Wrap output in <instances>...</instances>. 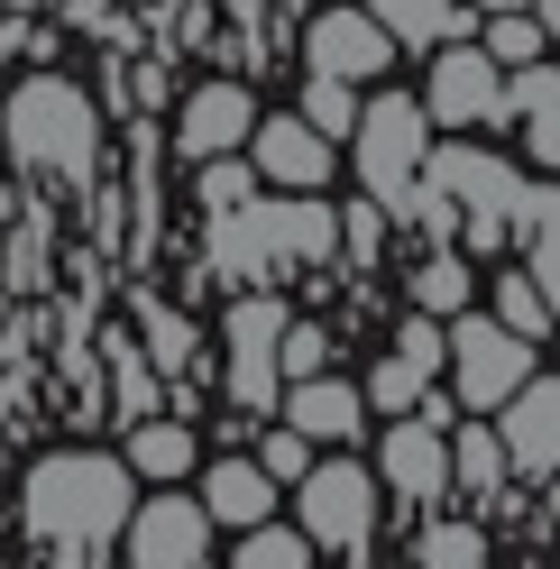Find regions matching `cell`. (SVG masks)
<instances>
[{"mask_svg":"<svg viewBox=\"0 0 560 569\" xmlns=\"http://www.w3.org/2000/svg\"><path fill=\"white\" fill-rule=\"evenodd\" d=\"M19 506H28V532H38V542H56L64 560L83 569V560L129 523L138 487H129V469H120L111 450H47L38 469H28Z\"/></svg>","mask_w":560,"mask_h":569,"instance_id":"6da1fadb","label":"cell"},{"mask_svg":"<svg viewBox=\"0 0 560 569\" xmlns=\"http://www.w3.org/2000/svg\"><path fill=\"white\" fill-rule=\"evenodd\" d=\"M0 138L28 174L47 184H92L101 166V101L74 74H19L10 101H0Z\"/></svg>","mask_w":560,"mask_h":569,"instance_id":"7a4b0ae2","label":"cell"},{"mask_svg":"<svg viewBox=\"0 0 560 569\" xmlns=\"http://www.w3.org/2000/svg\"><path fill=\"white\" fill-rule=\"evenodd\" d=\"M340 248V211L322 193H286V202H239V211H212V267L258 284L276 267H322Z\"/></svg>","mask_w":560,"mask_h":569,"instance_id":"3957f363","label":"cell"},{"mask_svg":"<svg viewBox=\"0 0 560 569\" xmlns=\"http://www.w3.org/2000/svg\"><path fill=\"white\" fill-rule=\"evenodd\" d=\"M413 184H432L450 211H460V239L478 248V258L514 248V202H523L514 157H497V148H423V174H413Z\"/></svg>","mask_w":560,"mask_h":569,"instance_id":"277c9868","label":"cell"},{"mask_svg":"<svg viewBox=\"0 0 560 569\" xmlns=\"http://www.w3.org/2000/svg\"><path fill=\"white\" fill-rule=\"evenodd\" d=\"M423 148H432V120H423V101H413V92L359 101V120H349V157H359V184H368L377 211H413Z\"/></svg>","mask_w":560,"mask_h":569,"instance_id":"5b68a950","label":"cell"},{"mask_svg":"<svg viewBox=\"0 0 560 569\" xmlns=\"http://www.w3.org/2000/svg\"><path fill=\"white\" fill-rule=\"evenodd\" d=\"M441 368H450V396H460L469 413H497L514 386L533 377V340H514L506 322H487V312H450Z\"/></svg>","mask_w":560,"mask_h":569,"instance_id":"8992f818","label":"cell"},{"mask_svg":"<svg viewBox=\"0 0 560 569\" xmlns=\"http://www.w3.org/2000/svg\"><path fill=\"white\" fill-rule=\"evenodd\" d=\"M294 532L312 551H368L377 532V478L359 459H312L294 478Z\"/></svg>","mask_w":560,"mask_h":569,"instance_id":"52a82bcc","label":"cell"},{"mask_svg":"<svg viewBox=\"0 0 560 569\" xmlns=\"http://www.w3.org/2000/svg\"><path fill=\"white\" fill-rule=\"evenodd\" d=\"M294 322V303L286 295H239L230 303V322H221V340H230V405L239 413H276V331Z\"/></svg>","mask_w":560,"mask_h":569,"instance_id":"ba28073f","label":"cell"},{"mask_svg":"<svg viewBox=\"0 0 560 569\" xmlns=\"http://www.w3.org/2000/svg\"><path fill=\"white\" fill-rule=\"evenodd\" d=\"M249 129H258L249 83H239V74H202L184 92V111H174V157H193V166L239 157V148H249Z\"/></svg>","mask_w":560,"mask_h":569,"instance_id":"9c48e42d","label":"cell"},{"mask_svg":"<svg viewBox=\"0 0 560 569\" xmlns=\"http://www.w3.org/2000/svg\"><path fill=\"white\" fill-rule=\"evenodd\" d=\"M120 542H129V569H202L212 515H202L193 496H148V506H129Z\"/></svg>","mask_w":560,"mask_h":569,"instance_id":"30bf717a","label":"cell"},{"mask_svg":"<svg viewBox=\"0 0 560 569\" xmlns=\"http://www.w3.org/2000/svg\"><path fill=\"white\" fill-rule=\"evenodd\" d=\"M413 101H423V120H441V129H478V120H497L506 74L469 38H450V47H432V83L413 92Z\"/></svg>","mask_w":560,"mask_h":569,"instance_id":"8fae6325","label":"cell"},{"mask_svg":"<svg viewBox=\"0 0 560 569\" xmlns=\"http://www.w3.org/2000/svg\"><path fill=\"white\" fill-rule=\"evenodd\" d=\"M303 64L359 92L368 74H387V64H396V47H387V28H377L368 10H349V0H340V10H312L303 19Z\"/></svg>","mask_w":560,"mask_h":569,"instance_id":"7c38bea8","label":"cell"},{"mask_svg":"<svg viewBox=\"0 0 560 569\" xmlns=\"http://www.w3.org/2000/svg\"><path fill=\"white\" fill-rule=\"evenodd\" d=\"M497 450H506V478H533V487L551 478V459H560V386L542 368L497 405Z\"/></svg>","mask_w":560,"mask_h":569,"instance_id":"4fadbf2b","label":"cell"},{"mask_svg":"<svg viewBox=\"0 0 560 569\" xmlns=\"http://www.w3.org/2000/svg\"><path fill=\"white\" fill-rule=\"evenodd\" d=\"M239 157H249V174H258V184H276V193H322V184H331V138H322V129H303L294 111L258 120Z\"/></svg>","mask_w":560,"mask_h":569,"instance_id":"5bb4252c","label":"cell"},{"mask_svg":"<svg viewBox=\"0 0 560 569\" xmlns=\"http://www.w3.org/2000/svg\"><path fill=\"white\" fill-rule=\"evenodd\" d=\"M377 487L404 496V506H441V487H450V441L432 432L423 413H396V432L377 441Z\"/></svg>","mask_w":560,"mask_h":569,"instance_id":"9a60e30c","label":"cell"},{"mask_svg":"<svg viewBox=\"0 0 560 569\" xmlns=\"http://www.w3.org/2000/svg\"><path fill=\"white\" fill-rule=\"evenodd\" d=\"M276 413H286V432H303V441H349L368 422V405H359V386L349 377H294V386H276Z\"/></svg>","mask_w":560,"mask_h":569,"instance_id":"2e32d148","label":"cell"},{"mask_svg":"<svg viewBox=\"0 0 560 569\" xmlns=\"http://www.w3.org/2000/svg\"><path fill=\"white\" fill-rule=\"evenodd\" d=\"M202 515H221L230 532H258L276 515V478L258 459H212V469H202Z\"/></svg>","mask_w":560,"mask_h":569,"instance_id":"e0dca14e","label":"cell"},{"mask_svg":"<svg viewBox=\"0 0 560 569\" xmlns=\"http://www.w3.org/2000/svg\"><path fill=\"white\" fill-rule=\"evenodd\" d=\"M514 111H523V157H533V166H560V74H551V56L523 64L514 92L497 101V120H514Z\"/></svg>","mask_w":560,"mask_h":569,"instance_id":"ac0fdd59","label":"cell"},{"mask_svg":"<svg viewBox=\"0 0 560 569\" xmlns=\"http://www.w3.org/2000/svg\"><path fill=\"white\" fill-rule=\"evenodd\" d=\"M514 239H523V276L542 284H560V193L551 184H523V202H514Z\"/></svg>","mask_w":560,"mask_h":569,"instance_id":"d6986e66","label":"cell"},{"mask_svg":"<svg viewBox=\"0 0 560 569\" xmlns=\"http://www.w3.org/2000/svg\"><path fill=\"white\" fill-rule=\"evenodd\" d=\"M450 487L460 496H478V506H497L506 496V450H497V432H487V422H450Z\"/></svg>","mask_w":560,"mask_h":569,"instance_id":"ffe728a7","label":"cell"},{"mask_svg":"<svg viewBox=\"0 0 560 569\" xmlns=\"http://www.w3.org/2000/svg\"><path fill=\"white\" fill-rule=\"evenodd\" d=\"M368 19L387 28V47H450L460 38V0H368Z\"/></svg>","mask_w":560,"mask_h":569,"instance_id":"44dd1931","label":"cell"},{"mask_svg":"<svg viewBox=\"0 0 560 569\" xmlns=\"http://www.w3.org/2000/svg\"><path fill=\"white\" fill-rule=\"evenodd\" d=\"M120 469L129 478H184L193 469V432H184V422H129V459H120Z\"/></svg>","mask_w":560,"mask_h":569,"instance_id":"7402d4cb","label":"cell"},{"mask_svg":"<svg viewBox=\"0 0 560 569\" xmlns=\"http://www.w3.org/2000/svg\"><path fill=\"white\" fill-rule=\"evenodd\" d=\"M542 47H551V28H542L533 10H487V38H478V56L497 64V74H523V64H542Z\"/></svg>","mask_w":560,"mask_h":569,"instance_id":"603a6c76","label":"cell"},{"mask_svg":"<svg viewBox=\"0 0 560 569\" xmlns=\"http://www.w3.org/2000/svg\"><path fill=\"white\" fill-rule=\"evenodd\" d=\"M487 322H506L514 340H533V349H542V331H551V295H542L533 276H514V267H506L497 284H487Z\"/></svg>","mask_w":560,"mask_h":569,"instance_id":"cb8c5ba5","label":"cell"},{"mask_svg":"<svg viewBox=\"0 0 560 569\" xmlns=\"http://www.w3.org/2000/svg\"><path fill=\"white\" fill-rule=\"evenodd\" d=\"M469 295H478V276H469L460 248H441V258L413 276V312H423V322H450V312H469Z\"/></svg>","mask_w":560,"mask_h":569,"instance_id":"d4e9b609","label":"cell"},{"mask_svg":"<svg viewBox=\"0 0 560 569\" xmlns=\"http://www.w3.org/2000/svg\"><path fill=\"white\" fill-rule=\"evenodd\" d=\"M138 340H148L157 368H174V377L193 368V322H184L174 303H157V295H138Z\"/></svg>","mask_w":560,"mask_h":569,"instance_id":"484cf974","label":"cell"},{"mask_svg":"<svg viewBox=\"0 0 560 569\" xmlns=\"http://www.w3.org/2000/svg\"><path fill=\"white\" fill-rule=\"evenodd\" d=\"M239 569H312V542L286 523H258V532H239Z\"/></svg>","mask_w":560,"mask_h":569,"instance_id":"4316f807","label":"cell"},{"mask_svg":"<svg viewBox=\"0 0 560 569\" xmlns=\"http://www.w3.org/2000/svg\"><path fill=\"white\" fill-rule=\"evenodd\" d=\"M294 120H303V129H322V138H349V120H359V92H349V83H331V74H312Z\"/></svg>","mask_w":560,"mask_h":569,"instance_id":"83f0119b","label":"cell"},{"mask_svg":"<svg viewBox=\"0 0 560 569\" xmlns=\"http://www.w3.org/2000/svg\"><path fill=\"white\" fill-rule=\"evenodd\" d=\"M331 368V331H312V322H286V331H276V377H322Z\"/></svg>","mask_w":560,"mask_h":569,"instance_id":"f1b7e54d","label":"cell"},{"mask_svg":"<svg viewBox=\"0 0 560 569\" xmlns=\"http://www.w3.org/2000/svg\"><path fill=\"white\" fill-rule=\"evenodd\" d=\"M423 396H432V377H413L404 359H377V368H368V396H359V405H377V413H413Z\"/></svg>","mask_w":560,"mask_h":569,"instance_id":"f546056e","label":"cell"},{"mask_svg":"<svg viewBox=\"0 0 560 569\" xmlns=\"http://www.w3.org/2000/svg\"><path fill=\"white\" fill-rule=\"evenodd\" d=\"M249 193H258V174L239 166V157H212V166H202V211H239Z\"/></svg>","mask_w":560,"mask_h":569,"instance_id":"4dcf8cb0","label":"cell"},{"mask_svg":"<svg viewBox=\"0 0 560 569\" xmlns=\"http://www.w3.org/2000/svg\"><path fill=\"white\" fill-rule=\"evenodd\" d=\"M258 469H267L276 487H286V478H303V469H312V441H303V432H286V422H276V432H267V450H258Z\"/></svg>","mask_w":560,"mask_h":569,"instance_id":"1f68e13d","label":"cell"},{"mask_svg":"<svg viewBox=\"0 0 560 569\" xmlns=\"http://www.w3.org/2000/svg\"><path fill=\"white\" fill-rule=\"evenodd\" d=\"M396 359H404L413 377H441V322H423V312H413V322L396 331Z\"/></svg>","mask_w":560,"mask_h":569,"instance_id":"d6a6232c","label":"cell"},{"mask_svg":"<svg viewBox=\"0 0 560 569\" xmlns=\"http://www.w3.org/2000/svg\"><path fill=\"white\" fill-rule=\"evenodd\" d=\"M111 368H120V422H148V396H157V386H148V368H138L129 340H111Z\"/></svg>","mask_w":560,"mask_h":569,"instance_id":"836d02e7","label":"cell"},{"mask_svg":"<svg viewBox=\"0 0 560 569\" xmlns=\"http://www.w3.org/2000/svg\"><path fill=\"white\" fill-rule=\"evenodd\" d=\"M478 10H523V0H478Z\"/></svg>","mask_w":560,"mask_h":569,"instance_id":"e575fe53","label":"cell"}]
</instances>
